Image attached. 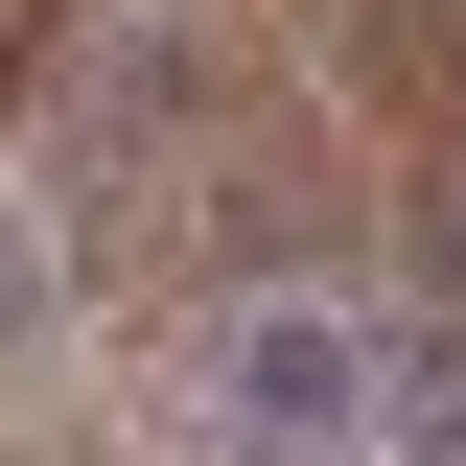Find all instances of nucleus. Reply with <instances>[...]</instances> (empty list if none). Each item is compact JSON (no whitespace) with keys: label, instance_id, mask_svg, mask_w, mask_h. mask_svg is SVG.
Returning <instances> with one entry per match:
<instances>
[{"label":"nucleus","instance_id":"obj_1","mask_svg":"<svg viewBox=\"0 0 466 466\" xmlns=\"http://www.w3.org/2000/svg\"><path fill=\"white\" fill-rule=\"evenodd\" d=\"M233 443L257 466H327L350 443V350L327 327H233Z\"/></svg>","mask_w":466,"mask_h":466}]
</instances>
